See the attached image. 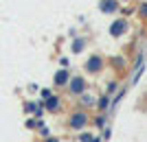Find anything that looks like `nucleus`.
Masks as SVG:
<instances>
[{"instance_id":"obj_1","label":"nucleus","mask_w":147,"mask_h":142,"mask_svg":"<svg viewBox=\"0 0 147 142\" xmlns=\"http://www.w3.org/2000/svg\"><path fill=\"white\" fill-rule=\"evenodd\" d=\"M88 125H90V116H88L86 111H75V114H70V118H68V127L75 129V131L86 129Z\"/></svg>"},{"instance_id":"obj_2","label":"nucleus","mask_w":147,"mask_h":142,"mask_svg":"<svg viewBox=\"0 0 147 142\" xmlns=\"http://www.w3.org/2000/svg\"><path fill=\"white\" fill-rule=\"evenodd\" d=\"M68 92L70 94H84L86 92V79L84 77H73L68 83Z\"/></svg>"},{"instance_id":"obj_3","label":"nucleus","mask_w":147,"mask_h":142,"mask_svg":"<svg viewBox=\"0 0 147 142\" xmlns=\"http://www.w3.org/2000/svg\"><path fill=\"white\" fill-rule=\"evenodd\" d=\"M86 70L88 72H101L103 70V57L101 55H92V57H88V61H86Z\"/></svg>"},{"instance_id":"obj_4","label":"nucleus","mask_w":147,"mask_h":142,"mask_svg":"<svg viewBox=\"0 0 147 142\" xmlns=\"http://www.w3.org/2000/svg\"><path fill=\"white\" fill-rule=\"evenodd\" d=\"M125 31H127V20H114L110 24V35L112 37H121Z\"/></svg>"},{"instance_id":"obj_5","label":"nucleus","mask_w":147,"mask_h":142,"mask_svg":"<svg viewBox=\"0 0 147 142\" xmlns=\"http://www.w3.org/2000/svg\"><path fill=\"white\" fill-rule=\"evenodd\" d=\"M70 79H73V77H70V72H68V70H57L55 72V77H53V81H55V85L57 87H61V85H68V83H70Z\"/></svg>"},{"instance_id":"obj_6","label":"nucleus","mask_w":147,"mask_h":142,"mask_svg":"<svg viewBox=\"0 0 147 142\" xmlns=\"http://www.w3.org/2000/svg\"><path fill=\"white\" fill-rule=\"evenodd\" d=\"M44 109L46 111H59L61 109V99L59 96H51L49 101H44Z\"/></svg>"},{"instance_id":"obj_7","label":"nucleus","mask_w":147,"mask_h":142,"mask_svg":"<svg viewBox=\"0 0 147 142\" xmlns=\"http://www.w3.org/2000/svg\"><path fill=\"white\" fill-rule=\"evenodd\" d=\"M103 13H110V11H117L119 9V2L117 0H101V7H99Z\"/></svg>"},{"instance_id":"obj_8","label":"nucleus","mask_w":147,"mask_h":142,"mask_svg":"<svg viewBox=\"0 0 147 142\" xmlns=\"http://www.w3.org/2000/svg\"><path fill=\"white\" fill-rule=\"evenodd\" d=\"M84 48H86V39H84V37H75L73 39V53L77 55V53H81Z\"/></svg>"},{"instance_id":"obj_9","label":"nucleus","mask_w":147,"mask_h":142,"mask_svg":"<svg viewBox=\"0 0 147 142\" xmlns=\"http://www.w3.org/2000/svg\"><path fill=\"white\" fill-rule=\"evenodd\" d=\"M97 107H99L101 111H108V109L112 107V103H110V96H108V94H105V96H101V99L97 101Z\"/></svg>"},{"instance_id":"obj_10","label":"nucleus","mask_w":147,"mask_h":142,"mask_svg":"<svg viewBox=\"0 0 147 142\" xmlns=\"http://www.w3.org/2000/svg\"><path fill=\"white\" fill-rule=\"evenodd\" d=\"M92 125H94V127H97V129H105V114H99V116H94L92 118Z\"/></svg>"},{"instance_id":"obj_11","label":"nucleus","mask_w":147,"mask_h":142,"mask_svg":"<svg viewBox=\"0 0 147 142\" xmlns=\"http://www.w3.org/2000/svg\"><path fill=\"white\" fill-rule=\"evenodd\" d=\"M81 105H84V107L97 105V99H94V96H90V94H84V96H81Z\"/></svg>"},{"instance_id":"obj_12","label":"nucleus","mask_w":147,"mask_h":142,"mask_svg":"<svg viewBox=\"0 0 147 142\" xmlns=\"http://www.w3.org/2000/svg\"><path fill=\"white\" fill-rule=\"evenodd\" d=\"M125 92H127V87H121V92H119L117 96H114V101H112V107H117V105H119V101L125 96Z\"/></svg>"},{"instance_id":"obj_13","label":"nucleus","mask_w":147,"mask_h":142,"mask_svg":"<svg viewBox=\"0 0 147 142\" xmlns=\"http://www.w3.org/2000/svg\"><path fill=\"white\" fill-rule=\"evenodd\" d=\"M37 109V103H24V111L26 114H35Z\"/></svg>"},{"instance_id":"obj_14","label":"nucleus","mask_w":147,"mask_h":142,"mask_svg":"<svg viewBox=\"0 0 147 142\" xmlns=\"http://www.w3.org/2000/svg\"><path fill=\"white\" fill-rule=\"evenodd\" d=\"M117 87H119L117 81H110V83H108V90H105V94H108V96H110V94H114V90H117Z\"/></svg>"},{"instance_id":"obj_15","label":"nucleus","mask_w":147,"mask_h":142,"mask_svg":"<svg viewBox=\"0 0 147 142\" xmlns=\"http://www.w3.org/2000/svg\"><path fill=\"white\" fill-rule=\"evenodd\" d=\"M51 96H53V92H51V87H44V90H42V99H44V101H49Z\"/></svg>"},{"instance_id":"obj_16","label":"nucleus","mask_w":147,"mask_h":142,"mask_svg":"<svg viewBox=\"0 0 147 142\" xmlns=\"http://www.w3.org/2000/svg\"><path fill=\"white\" fill-rule=\"evenodd\" d=\"M79 140H81V142H92L94 138H92L90 133H81V136H79Z\"/></svg>"},{"instance_id":"obj_17","label":"nucleus","mask_w":147,"mask_h":142,"mask_svg":"<svg viewBox=\"0 0 147 142\" xmlns=\"http://www.w3.org/2000/svg\"><path fill=\"white\" fill-rule=\"evenodd\" d=\"M110 136H112V129H110V127H105V131H103V140H110Z\"/></svg>"},{"instance_id":"obj_18","label":"nucleus","mask_w":147,"mask_h":142,"mask_svg":"<svg viewBox=\"0 0 147 142\" xmlns=\"http://www.w3.org/2000/svg\"><path fill=\"white\" fill-rule=\"evenodd\" d=\"M40 133H42L44 138H51V136H49V133H51V131H49V127H42V129H40Z\"/></svg>"},{"instance_id":"obj_19","label":"nucleus","mask_w":147,"mask_h":142,"mask_svg":"<svg viewBox=\"0 0 147 142\" xmlns=\"http://www.w3.org/2000/svg\"><path fill=\"white\" fill-rule=\"evenodd\" d=\"M44 142H59V138H46Z\"/></svg>"},{"instance_id":"obj_20","label":"nucleus","mask_w":147,"mask_h":142,"mask_svg":"<svg viewBox=\"0 0 147 142\" xmlns=\"http://www.w3.org/2000/svg\"><path fill=\"white\" fill-rule=\"evenodd\" d=\"M141 13H143V15H147V5H143V7H141Z\"/></svg>"},{"instance_id":"obj_21","label":"nucleus","mask_w":147,"mask_h":142,"mask_svg":"<svg viewBox=\"0 0 147 142\" xmlns=\"http://www.w3.org/2000/svg\"><path fill=\"white\" fill-rule=\"evenodd\" d=\"M92 142H103V138H94V140H92Z\"/></svg>"}]
</instances>
